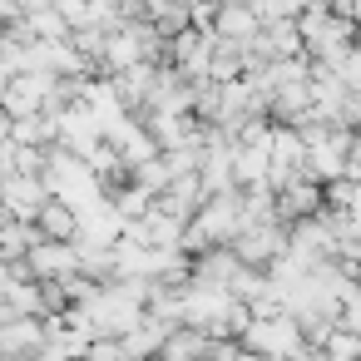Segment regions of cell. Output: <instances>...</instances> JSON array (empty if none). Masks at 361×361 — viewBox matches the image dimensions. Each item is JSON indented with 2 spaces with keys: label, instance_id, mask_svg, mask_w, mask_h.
Instances as JSON below:
<instances>
[{
  "label": "cell",
  "instance_id": "1",
  "mask_svg": "<svg viewBox=\"0 0 361 361\" xmlns=\"http://www.w3.org/2000/svg\"><path fill=\"white\" fill-rule=\"evenodd\" d=\"M35 228L50 243H70V238H80V213H70V203H45L35 213Z\"/></svg>",
  "mask_w": 361,
  "mask_h": 361
},
{
  "label": "cell",
  "instance_id": "3",
  "mask_svg": "<svg viewBox=\"0 0 361 361\" xmlns=\"http://www.w3.org/2000/svg\"><path fill=\"white\" fill-rule=\"evenodd\" d=\"M257 20H262V16H252L243 0H228V6H223V20H218V35L233 40V45H243V40L257 35Z\"/></svg>",
  "mask_w": 361,
  "mask_h": 361
},
{
  "label": "cell",
  "instance_id": "2",
  "mask_svg": "<svg viewBox=\"0 0 361 361\" xmlns=\"http://www.w3.org/2000/svg\"><path fill=\"white\" fill-rule=\"evenodd\" d=\"M277 247H282V238H277L267 223H257V228H247V233L238 238V247H233V252H238L243 262H272V257H277Z\"/></svg>",
  "mask_w": 361,
  "mask_h": 361
}]
</instances>
